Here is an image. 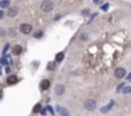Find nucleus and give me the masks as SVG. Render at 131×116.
<instances>
[{
	"mask_svg": "<svg viewBox=\"0 0 131 116\" xmlns=\"http://www.w3.org/2000/svg\"><path fill=\"white\" fill-rule=\"evenodd\" d=\"M41 36H43V32H41V31H37V32L35 34V37H36V39H40Z\"/></svg>",
	"mask_w": 131,
	"mask_h": 116,
	"instance_id": "17",
	"label": "nucleus"
},
{
	"mask_svg": "<svg viewBox=\"0 0 131 116\" xmlns=\"http://www.w3.org/2000/svg\"><path fill=\"white\" fill-rule=\"evenodd\" d=\"M113 105H114V102H111L109 105H108V106H105L104 108H102L100 111H102V112H108V111H109V110L112 108V106H113Z\"/></svg>",
	"mask_w": 131,
	"mask_h": 116,
	"instance_id": "12",
	"label": "nucleus"
},
{
	"mask_svg": "<svg viewBox=\"0 0 131 116\" xmlns=\"http://www.w3.org/2000/svg\"><path fill=\"white\" fill-rule=\"evenodd\" d=\"M87 13H89V9H84V10H82V14L84 15H87Z\"/></svg>",
	"mask_w": 131,
	"mask_h": 116,
	"instance_id": "20",
	"label": "nucleus"
},
{
	"mask_svg": "<svg viewBox=\"0 0 131 116\" xmlns=\"http://www.w3.org/2000/svg\"><path fill=\"white\" fill-rule=\"evenodd\" d=\"M57 111H58V114L60 116H69V112L67 111L64 107H60V106H58V107H57Z\"/></svg>",
	"mask_w": 131,
	"mask_h": 116,
	"instance_id": "8",
	"label": "nucleus"
},
{
	"mask_svg": "<svg viewBox=\"0 0 131 116\" xmlns=\"http://www.w3.org/2000/svg\"><path fill=\"white\" fill-rule=\"evenodd\" d=\"M85 107H86V110H89V111H94L95 107H97V102H95L94 99H87V101L85 102Z\"/></svg>",
	"mask_w": 131,
	"mask_h": 116,
	"instance_id": "3",
	"label": "nucleus"
},
{
	"mask_svg": "<svg viewBox=\"0 0 131 116\" xmlns=\"http://www.w3.org/2000/svg\"><path fill=\"white\" fill-rule=\"evenodd\" d=\"M41 110V105L40 103H37V105H35V107H34V114H37Z\"/></svg>",
	"mask_w": 131,
	"mask_h": 116,
	"instance_id": "15",
	"label": "nucleus"
},
{
	"mask_svg": "<svg viewBox=\"0 0 131 116\" xmlns=\"http://www.w3.org/2000/svg\"><path fill=\"white\" fill-rule=\"evenodd\" d=\"M19 30H21V32L22 34H31V31H32V26L31 25H28V23H22L21 25V27H19Z\"/></svg>",
	"mask_w": 131,
	"mask_h": 116,
	"instance_id": "2",
	"label": "nucleus"
},
{
	"mask_svg": "<svg viewBox=\"0 0 131 116\" xmlns=\"http://www.w3.org/2000/svg\"><path fill=\"white\" fill-rule=\"evenodd\" d=\"M7 83L9 84V85H12V84H17L18 83V77L15 76V75H10V76H8Z\"/></svg>",
	"mask_w": 131,
	"mask_h": 116,
	"instance_id": "7",
	"label": "nucleus"
},
{
	"mask_svg": "<svg viewBox=\"0 0 131 116\" xmlns=\"http://www.w3.org/2000/svg\"><path fill=\"white\" fill-rule=\"evenodd\" d=\"M22 50H23V49H22L21 45H14L13 48H12V53H13L14 55H19L22 53Z\"/></svg>",
	"mask_w": 131,
	"mask_h": 116,
	"instance_id": "6",
	"label": "nucleus"
},
{
	"mask_svg": "<svg viewBox=\"0 0 131 116\" xmlns=\"http://www.w3.org/2000/svg\"><path fill=\"white\" fill-rule=\"evenodd\" d=\"M17 14H18V8L17 7H10L9 8V12H8L9 17H15Z\"/></svg>",
	"mask_w": 131,
	"mask_h": 116,
	"instance_id": "9",
	"label": "nucleus"
},
{
	"mask_svg": "<svg viewBox=\"0 0 131 116\" xmlns=\"http://www.w3.org/2000/svg\"><path fill=\"white\" fill-rule=\"evenodd\" d=\"M114 76H116L117 79H122L123 76H126V70L122 68V67L116 68V71H114Z\"/></svg>",
	"mask_w": 131,
	"mask_h": 116,
	"instance_id": "4",
	"label": "nucleus"
},
{
	"mask_svg": "<svg viewBox=\"0 0 131 116\" xmlns=\"http://www.w3.org/2000/svg\"><path fill=\"white\" fill-rule=\"evenodd\" d=\"M55 68V62H53V63H49L48 65V70H54Z\"/></svg>",
	"mask_w": 131,
	"mask_h": 116,
	"instance_id": "16",
	"label": "nucleus"
},
{
	"mask_svg": "<svg viewBox=\"0 0 131 116\" xmlns=\"http://www.w3.org/2000/svg\"><path fill=\"white\" fill-rule=\"evenodd\" d=\"M46 110H48V111H49V112H50V114H52V115L54 114V111H53V108H52V107H50V106H46Z\"/></svg>",
	"mask_w": 131,
	"mask_h": 116,
	"instance_id": "18",
	"label": "nucleus"
},
{
	"mask_svg": "<svg viewBox=\"0 0 131 116\" xmlns=\"http://www.w3.org/2000/svg\"><path fill=\"white\" fill-rule=\"evenodd\" d=\"M63 93H64V86L60 85V84H59V85H57L55 86V94L57 96H62Z\"/></svg>",
	"mask_w": 131,
	"mask_h": 116,
	"instance_id": "10",
	"label": "nucleus"
},
{
	"mask_svg": "<svg viewBox=\"0 0 131 116\" xmlns=\"http://www.w3.org/2000/svg\"><path fill=\"white\" fill-rule=\"evenodd\" d=\"M54 8L53 3L50 1V0H45V1L41 3V10L45 12V13H48V12H52V9Z\"/></svg>",
	"mask_w": 131,
	"mask_h": 116,
	"instance_id": "1",
	"label": "nucleus"
},
{
	"mask_svg": "<svg viewBox=\"0 0 131 116\" xmlns=\"http://www.w3.org/2000/svg\"><path fill=\"white\" fill-rule=\"evenodd\" d=\"M125 85H123V84H120V85H118V88H117V92H120V90L121 89H122V88H123Z\"/></svg>",
	"mask_w": 131,
	"mask_h": 116,
	"instance_id": "19",
	"label": "nucleus"
},
{
	"mask_svg": "<svg viewBox=\"0 0 131 116\" xmlns=\"http://www.w3.org/2000/svg\"><path fill=\"white\" fill-rule=\"evenodd\" d=\"M63 58H64V54H63V53L60 52V53H58V54H57V57H55V62H60Z\"/></svg>",
	"mask_w": 131,
	"mask_h": 116,
	"instance_id": "13",
	"label": "nucleus"
},
{
	"mask_svg": "<svg viewBox=\"0 0 131 116\" xmlns=\"http://www.w3.org/2000/svg\"><path fill=\"white\" fill-rule=\"evenodd\" d=\"M8 48H9V44H7V45L4 46V50H3V53H5V52H7V50H8Z\"/></svg>",
	"mask_w": 131,
	"mask_h": 116,
	"instance_id": "21",
	"label": "nucleus"
},
{
	"mask_svg": "<svg viewBox=\"0 0 131 116\" xmlns=\"http://www.w3.org/2000/svg\"><path fill=\"white\" fill-rule=\"evenodd\" d=\"M49 86H50V81L48 80V79L41 80V83H40V88H41V90H48V89H49Z\"/></svg>",
	"mask_w": 131,
	"mask_h": 116,
	"instance_id": "5",
	"label": "nucleus"
},
{
	"mask_svg": "<svg viewBox=\"0 0 131 116\" xmlns=\"http://www.w3.org/2000/svg\"><path fill=\"white\" fill-rule=\"evenodd\" d=\"M122 93H123V94H130V93H131V86H125L123 90H122Z\"/></svg>",
	"mask_w": 131,
	"mask_h": 116,
	"instance_id": "14",
	"label": "nucleus"
},
{
	"mask_svg": "<svg viewBox=\"0 0 131 116\" xmlns=\"http://www.w3.org/2000/svg\"><path fill=\"white\" fill-rule=\"evenodd\" d=\"M9 3H10V0H1V1H0V5H1V8H8Z\"/></svg>",
	"mask_w": 131,
	"mask_h": 116,
	"instance_id": "11",
	"label": "nucleus"
}]
</instances>
